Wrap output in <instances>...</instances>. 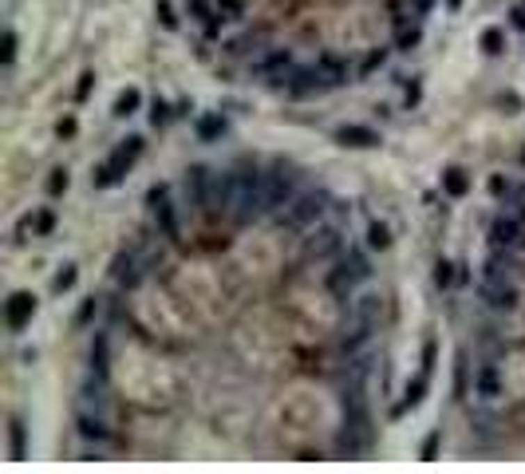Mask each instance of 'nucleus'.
<instances>
[{
  "label": "nucleus",
  "instance_id": "obj_1",
  "mask_svg": "<svg viewBox=\"0 0 525 474\" xmlns=\"http://www.w3.org/2000/svg\"><path fill=\"white\" fill-rule=\"evenodd\" d=\"M269 214V186H265V174L245 171L237 174V194H233V221L237 226H249L253 218Z\"/></svg>",
  "mask_w": 525,
  "mask_h": 474
},
{
  "label": "nucleus",
  "instance_id": "obj_2",
  "mask_svg": "<svg viewBox=\"0 0 525 474\" xmlns=\"http://www.w3.org/2000/svg\"><path fill=\"white\" fill-rule=\"evenodd\" d=\"M138 155H143V139L138 134H131V139H122L115 150H111V158L103 162L95 171V186L99 190H111V186H119L122 178H127V171L138 162Z\"/></svg>",
  "mask_w": 525,
  "mask_h": 474
},
{
  "label": "nucleus",
  "instance_id": "obj_3",
  "mask_svg": "<svg viewBox=\"0 0 525 474\" xmlns=\"http://www.w3.org/2000/svg\"><path fill=\"white\" fill-rule=\"evenodd\" d=\"M367 447H371V419H367V407H364V400H360V391H352L348 419H344V435H340V450L364 455Z\"/></svg>",
  "mask_w": 525,
  "mask_h": 474
},
{
  "label": "nucleus",
  "instance_id": "obj_4",
  "mask_svg": "<svg viewBox=\"0 0 525 474\" xmlns=\"http://www.w3.org/2000/svg\"><path fill=\"white\" fill-rule=\"evenodd\" d=\"M379 316H383V297L367 292L352 304V336H344V348H360V344L379 329Z\"/></svg>",
  "mask_w": 525,
  "mask_h": 474
},
{
  "label": "nucleus",
  "instance_id": "obj_5",
  "mask_svg": "<svg viewBox=\"0 0 525 474\" xmlns=\"http://www.w3.org/2000/svg\"><path fill=\"white\" fill-rule=\"evenodd\" d=\"M371 277V265H367V257L360 253V249H348V253H340V261H336V269L328 273V285L332 292H352L360 281Z\"/></svg>",
  "mask_w": 525,
  "mask_h": 474
},
{
  "label": "nucleus",
  "instance_id": "obj_6",
  "mask_svg": "<svg viewBox=\"0 0 525 474\" xmlns=\"http://www.w3.org/2000/svg\"><path fill=\"white\" fill-rule=\"evenodd\" d=\"M253 68H257V75H261V79H265L269 87H289V79L296 75V60H293V52H284V48L265 52V56H257Z\"/></svg>",
  "mask_w": 525,
  "mask_h": 474
},
{
  "label": "nucleus",
  "instance_id": "obj_7",
  "mask_svg": "<svg viewBox=\"0 0 525 474\" xmlns=\"http://www.w3.org/2000/svg\"><path fill=\"white\" fill-rule=\"evenodd\" d=\"M324 194H296L289 206L277 214V221H289L293 230H305V226H312V221L324 218Z\"/></svg>",
  "mask_w": 525,
  "mask_h": 474
},
{
  "label": "nucleus",
  "instance_id": "obj_8",
  "mask_svg": "<svg viewBox=\"0 0 525 474\" xmlns=\"http://www.w3.org/2000/svg\"><path fill=\"white\" fill-rule=\"evenodd\" d=\"M490 242H494V249H510L513 253L525 242V221L517 214H510V210H501L498 218L490 221Z\"/></svg>",
  "mask_w": 525,
  "mask_h": 474
},
{
  "label": "nucleus",
  "instance_id": "obj_9",
  "mask_svg": "<svg viewBox=\"0 0 525 474\" xmlns=\"http://www.w3.org/2000/svg\"><path fill=\"white\" fill-rule=\"evenodd\" d=\"M478 292H482V301H486L490 308H498V313L517 308V281H490V277H482L478 281Z\"/></svg>",
  "mask_w": 525,
  "mask_h": 474
},
{
  "label": "nucleus",
  "instance_id": "obj_10",
  "mask_svg": "<svg viewBox=\"0 0 525 474\" xmlns=\"http://www.w3.org/2000/svg\"><path fill=\"white\" fill-rule=\"evenodd\" d=\"M32 316H36V297H32V292H13V297L4 301V324L13 332H20Z\"/></svg>",
  "mask_w": 525,
  "mask_h": 474
},
{
  "label": "nucleus",
  "instance_id": "obj_11",
  "mask_svg": "<svg viewBox=\"0 0 525 474\" xmlns=\"http://www.w3.org/2000/svg\"><path fill=\"white\" fill-rule=\"evenodd\" d=\"M75 423H79V439H87V443H111V435H115L99 407L95 411H91V407H79V419H75Z\"/></svg>",
  "mask_w": 525,
  "mask_h": 474
},
{
  "label": "nucleus",
  "instance_id": "obj_12",
  "mask_svg": "<svg viewBox=\"0 0 525 474\" xmlns=\"http://www.w3.org/2000/svg\"><path fill=\"white\" fill-rule=\"evenodd\" d=\"M344 253V237L340 230H320L316 237H308L305 242V257L312 261H324V257H340Z\"/></svg>",
  "mask_w": 525,
  "mask_h": 474
},
{
  "label": "nucleus",
  "instance_id": "obj_13",
  "mask_svg": "<svg viewBox=\"0 0 525 474\" xmlns=\"http://www.w3.org/2000/svg\"><path fill=\"white\" fill-rule=\"evenodd\" d=\"M265 186H269V214H281V210L296 198L293 174H265Z\"/></svg>",
  "mask_w": 525,
  "mask_h": 474
},
{
  "label": "nucleus",
  "instance_id": "obj_14",
  "mask_svg": "<svg viewBox=\"0 0 525 474\" xmlns=\"http://www.w3.org/2000/svg\"><path fill=\"white\" fill-rule=\"evenodd\" d=\"M150 206H154V218H159L162 233H166L170 242H178V214H174V206L166 202V186H154V190H150Z\"/></svg>",
  "mask_w": 525,
  "mask_h": 474
},
{
  "label": "nucleus",
  "instance_id": "obj_15",
  "mask_svg": "<svg viewBox=\"0 0 525 474\" xmlns=\"http://www.w3.org/2000/svg\"><path fill=\"white\" fill-rule=\"evenodd\" d=\"M336 143L340 146H355V150H367V146H379V134L364 123H344L336 131Z\"/></svg>",
  "mask_w": 525,
  "mask_h": 474
},
{
  "label": "nucleus",
  "instance_id": "obj_16",
  "mask_svg": "<svg viewBox=\"0 0 525 474\" xmlns=\"http://www.w3.org/2000/svg\"><path fill=\"white\" fill-rule=\"evenodd\" d=\"M111 277H115V285H122V289H135L138 281H143V261H138V253H119L115 257Z\"/></svg>",
  "mask_w": 525,
  "mask_h": 474
},
{
  "label": "nucleus",
  "instance_id": "obj_17",
  "mask_svg": "<svg viewBox=\"0 0 525 474\" xmlns=\"http://www.w3.org/2000/svg\"><path fill=\"white\" fill-rule=\"evenodd\" d=\"M312 68H316V75H320V84H324V91H332V87L348 84V63H344L340 56H320Z\"/></svg>",
  "mask_w": 525,
  "mask_h": 474
},
{
  "label": "nucleus",
  "instance_id": "obj_18",
  "mask_svg": "<svg viewBox=\"0 0 525 474\" xmlns=\"http://www.w3.org/2000/svg\"><path fill=\"white\" fill-rule=\"evenodd\" d=\"M474 395H482V400H498L501 395V376L494 364H482L474 376Z\"/></svg>",
  "mask_w": 525,
  "mask_h": 474
},
{
  "label": "nucleus",
  "instance_id": "obj_19",
  "mask_svg": "<svg viewBox=\"0 0 525 474\" xmlns=\"http://www.w3.org/2000/svg\"><path fill=\"white\" fill-rule=\"evenodd\" d=\"M284 91H289V95H312V91H324V84H320L316 68H296V75L289 79Z\"/></svg>",
  "mask_w": 525,
  "mask_h": 474
},
{
  "label": "nucleus",
  "instance_id": "obj_20",
  "mask_svg": "<svg viewBox=\"0 0 525 474\" xmlns=\"http://www.w3.org/2000/svg\"><path fill=\"white\" fill-rule=\"evenodd\" d=\"M190 16H194L197 24L206 28V32H218V24L225 20V16H221V8H213L209 0H190Z\"/></svg>",
  "mask_w": 525,
  "mask_h": 474
},
{
  "label": "nucleus",
  "instance_id": "obj_21",
  "mask_svg": "<svg viewBox=\"0 0 525 474\" xmlns=\"http://www.w3.org/2000/svg\"><path fill=\"white\" fill-rule=\"evenodd\" d=\"M107 360H111V344H107V332H95L91 340V376H103L107 379Z\"/></svg>",
  "mask_w": 525,
  "mask_h": 474
},
{
  "label": "nucleus",
  "instance_id": "obj_22",
  "mask_svg": "<svg viewBox=\"0 0 525 474\" xmlns=\"http://www.w3.org/2000/svg\"><path fill=\"white\" fill-rule=\"evenodd\" d=\"M442 190H446V198H466V190H470V174H466L462 166H451V171L442 174Z\"/></svg>",
  "mask_w": 525,
  "mask_h": 474
},
{
  "label": "nucleus",
  "instance_id": "obj_23",
  "mask_svg": "<svg viewBox=\"0 0 525 474\" xmlns=\"http://www.w3.org/2000/svg\"><path fill=\"white\" fill-rule=\"evenodd\" d=\"M138 107H143V91H138V87L119 91V99H115V115H119V119H131Z\"/></svg>",
  "mask_w": 525,
  "mask_h": 474
},
{
  "label": "nucleus",
  "instance_id": "obj_24",
  "mask_svg": "<svg viewBox=\"0 0 525 474\" xmlns=\"http://www.w3.org/2000/svg\"><path fill=\"white\" fill-rule=\"evenodd\" d=\"M427 379H430V372L423 368V372H419V376L407 384V400L399 403V411H407V407H419V403H423V395H427Z\"/></svg>",
  "mask_w": 525,
  "mask_h": 474
},
{
  "label": "nucleus",
  "instance_id": "obj_25",
  "mask_svg": "<svg viewBox=\"0 0 525 474\" xmlns=\"http://www.w3.org/2000/svg\"><path fill=\"white\" fill-rule=\"evenodd\" d=\"M221 134H225V119H221V115H202V119H197V139H202V143H213Z\"/></svg>",
  "mask_w": 525,
  "mask_h": 474
},
{
  "label": "nucleus",
  "instance_id": "obj_26",
  "mask_svg": "<svg viewBox=\"0 0 525 474\" xmlns=\"http://www.w3.org/2000/svg\"><path fill=\"white\" fill-rule=\"evenodd\" d=\"M8 455H13L16 462L24 459V423H20V419L8 423Z\"/></svg>",
  "mask_w": 525,
  "mask_h": 474
},
{
  "label": "nucleus",
  "instance_id": "obj_27",
  "mask_svg": "<svg viewBox=\"0 0 525 474\" xmlns=\"http://www.w3.org/2000/svg\"><path fill=\"white\" fill-rule=\"evenodd\" d=\"M482 52H486V56H501V52H506V32H501V28H486V32H482Z\"/></svg>",
  "mask_w": 525,
  "mask_h": 474
},
{
  "label": "nucleus",
  "instance_id": "obj_28",
  "mask_svg": "<svg viewBox=\"0 0 525 474\" xmlns=\"http://www.w3.org/2000/svg\"><path fill=\"white\" fill-rule=\"evenodd\" d=\"M367 245H371V249H387L391 245V230L383 221H371V226H367Z\"/></svg>",
  "mask_w": 525,
  "mask_h": 474
},
{
  "label": "nucleus",
  "instance_id": "obj_29",
  "mask_svg": "<svg viewBox=\"0 0 525 474\" xmlns=\"http://www.w3.org/2000/svg\"><path fill=\"white\" fill-rule=\"evenodd\" d=\"M24 221H28V226H32V230L40 233V237H48V233L56 230V214H51V210H40L36 218H24Z\"/></svg>",
  "mask_w": 525,
  "mask_h": 474
},
{
  "label": "nucleus",
  "instance_id": "obj_30",
  "mask_svg": "<svg viewBox=\"0 0 525 474\" xmlns=\"http://www.w3.org/2000/svg\"><path fill=\"white\" fill-rule=\"evenodd\" d=\"M154 16H159V24L166 28V32H174V28H178V16H174V4H170V0H159V4H154Z\"/></svg>",
  "mask_w": 525,
  "mask_h": 474
},
{
  "label": "nucleus",
  "instance_id": "obj_31",
  "mask_svg": "<svg viewBox=\"0 0 525 474\" xmlns=\"http://www.w3.org/2000/svg\"><path fill=\"white\" fill-rule=\"evenodd\" d=\"M75 277H79V269L75 265H63L60 273H56V292H67L75 285Z\"/></svg>",
  "mask_w": 525,
  "mask_h": 474
},
{
  "label": "nucleus",
  "instance_id": "obj_32",
  "mask_svg": "<svg viewBox=\"0 0 525 474\" xmlns=\"http://www.w3.org/2000/svg\"><path fill=\"white\" fill-rule=\"evenodd\" d=\"M13 60H16V32L8 28V32H4V48H0V63L13 68Z\"/></svg>",
  "mask_w": 525,
  "mask_h": 474
},
{
  "label": "nucleus",
  "instance_id": "obj_33",
  "mask_svg": "<svg viewBox=\"0 0 525 474\" xmlns=\"http://www.w3.org/2000/svg\"><path fill=\"white\" fill-rule=\"evenodd\" d=\"M435 285H439V289L454 285V265L451 261H439V265H435Z\"/></svg>",
  "mask_w": 525,
  "mask_h": 474
},
{
  "label": "nucleus",
  "instance_id": "obj_34",
  "mask_svg": "<svg viewBox=\"0 0 525 474\" xmlns=\"http://www.w3.org/2000/svg\"><path fill=\"white\" fill-rule=\"evenodd\" d=\"M150 123H154V127H162V123H170V107H166L162 99H154V103H150Z\"/></svg>",
  "mask_w": 525,
  "mask_h": 474
},
{
  "label": "nucleus",
  "instance_id": "obj_35",
  "mask_svg": "<svg viewBox=\"0 0 525 474\" xmlns=\"http://www.w3.org/2000/svg\"><path fill=\"white\" fill-rule=\"evenodd\" d=\"M67 190V171H51L48 174V194H63Z\"/></svg>",
  "mask_w": 525,
  "mask_h": 474
},
{
  "label": "nucleus",
  "instance_id": "obj_36",
  "mask_svg": "<svg viewBox=\"0 0 525 474\" xmlns=\"http://www.w3.org/2000/svg\"><path fill=\"white\" fill-rule=\"evenodd\" d=\"M91 84H95V72H83L79 75V87H75V103H83L91 95Z\"/></svg>",
  "mask_w": 525,
  "mask_h": 474
},
{
  "label": "nucleus",
  "instance_id": "obj_37",
  "mask_svg": "<svg viewBox=\"0 0 525 474\" xmlns=\"http://www.w3.org/2000/svg\"><path fill=\"white\" fill-rule=\"evenodd\" d=\"M95 313H99V301H95V297H87V301H83V308L75 313V324H87V320H91Z\"/></svg>",
  "mask_w": 525,
  "mask_h": 474
},
{
  "label": "nucleus",
  "instance_id": "obj_38",
  "mask_svg": "<svg viewBox=\"0 0 525 474\" xmlns=\"http://www.w3.org/2000/svg\"><path fill=\"white\" fill-rule=\"evenodd\" d=\"M419 36H423V32H419V24H415V28H403V32H399V48L411 52V48L419 44Z\"/></svg>",
  "mask_w": 525,
  "mask_h": 474
},
{
  "label": "nucleus",
  "instance_id": "obj_39",
  "mask_svg": "<svg viewBox=\"0 0 525 474\" xmlns=\"http://www.w3.org/2000/svg\"><path fill=\"white\" fill-rule=\"evenodd\" d=\"M439 443H442V435L439 431H430V435L423 439V459H435V455H439Z\"/></svg>",
  "mask_w": 525,
  "mask_h": 474
},
{
  "label": "nucleus",
  "instance_id": "obj_40",
  "mask_svg": "<svg viewBox=\"0 0 525 474\" xmlns=\"http://www.w3.org/2000/svg\"><path fill=\"white\" fill-rule=\"evenodd\" d=\"M506 186H510L506 178H490V194H494V198H501V194H506Z\"/></svg>",
  "mask_w": 525,
  "mask_h": 474
},
{
  "label": "nucleus",
  "instance_id": "obj_41",
  "mask_svg": "<svg viewBox=\"0 0 525 474\" xmlns=\"http://www.w3.org/2000/svg\"><path fill=\"white\" fill-rule=\"evenodd\" d=\"M56 131H60L63 139H72V134H75V119H60V127H56Z\"/></svg>",
  "mask_w": 525,
  "mask_h": 474
},
{
  "label": "nucleus",
  "instance_id": "obj_42",
  "mask_svg": "<svg viewBox=\"0 0 525 474\" xmlns=\"http://www.w3.org/2000/svg\"><path fill=\"white\" fill-rule=\"evenodd\" d=\"M513 24H517V28H525V8H522V13H513Z\"/></svg>",
  "mask_w": 525,
  "mask_h": 474
},
{
  "label": "nucleus",
  "instance_id": "obj_43",
  "mask_svg": "<svg viewBox=\"0 0 525 474\" xmlns=\"http://www.w3.org/2000/svg\"><path fill=\"white\" fill-rule=\"evenodd\" d=\"M458 4H462V0H451V8H458Z\"/></svg>",
  "mask_w": 525,
  "mask_h": 474
},
{
  "label": "nucleus",
  "instance_id": "obj_44",
  "mask_svg": "<svg viewBox=\"0 0 525 474\" xmlns=\"http://www.w3.org/2000/svg\"><path fill=\"white\" fill-rule=\"evenodd\" d=\"M522 158H525V155H522Z\"/></svg>",
  "mask_w": 525,
  "mask_h": 474
}]
</instances>
